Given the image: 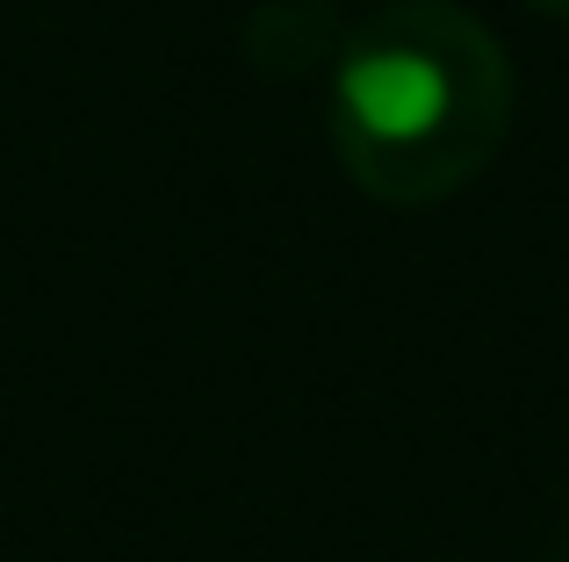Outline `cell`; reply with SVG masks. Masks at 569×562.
<instances>
[{
    "label": "cell",
    "instance_id": "obj_1",
    "mask_svg": "<svg viewBox=\"0 0 569 562\" xmlns=\"http://www.w3.org/2000/svg\"><path fill=\"white\" fill-rule=\"evenodd\" d=\"M512 58L455 0H382L332 58V152L361 195L432 210L512 130Z\"/></svg>",
    "mask_w": 569,
    "mask_h": 562
},
{
    "label": "cell",
    "instance_id": "obj_2",
    "mask_svg": "<svg viewBox=\"0 0 569 562\" xmlns=\"http://www.w3.org/2000/svg\"><path fill=\"white\" fill-rule=\"evenodd\" d=\"M527 8H541V14H562V22H569V0H527Z\"/></svg>",
    "mask_w": 569,
    "mask_h": 562
}]
</instances>
